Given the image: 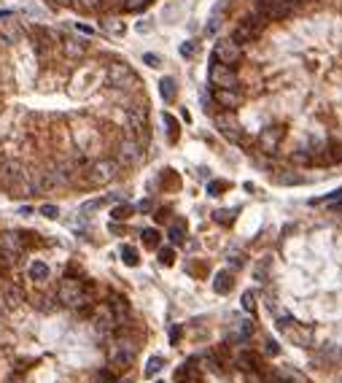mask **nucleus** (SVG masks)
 <instances>
[{"label":"nucleus","instance_id":"1","mask_svg":"<svg viewBox=\"0 0 342 383\" xmlns=\"http://www.w3.org/2000/svg\"><path fill=\"white\" fill-rule=\"evenodd\" d=\"M57 300L62 305H68V308H84V305L89 302L87 297V286L75 278H65L60 283V289H57Z\"/></svg>","mask_w":342,"mask_h":383},{"label":"nucleus","instance_id":"2","mask_svg":"<svg viewBox=\"0 0 342 383\" xmlns=\"http://www.w3.org/2000/svg\"><path fill=\"white\" fill-rule=\"evenodd\" d=\"M264 25H267V16H256V14H248V16H245L243 19V22L240 25H237V30H234V41L237 43H253L256 41V38H259L261 35V30H264Z\"/></svg>","mask_w":342,"mask_h":383},{"label":"nucleus","instance_id":"3","mask_svg":"<svg viewBox=\"0 0 342 383\" xmlns=\"http://www.w3.org/2000/svg\"><path fill=\"white\" fill-rule=\"evenodd\" d=\"M240 57H243V46L237 43L234 38H221L213 49V60L221 62V65H229V68H234V65L240 62Z\"/></svg>","mask_w":342,"mask_h":383},{"label":"nucleus","instance_id":"4","mask_svg":"<svg viewBox=\"0 0 342 383\" xmlns=\"http://www.w3.org/2000/svg\"><path fill=\"white\" fill-rule=\"evenodd\" d=\"M108 84L113 89H132L138 84V76L132 73L127 62H113L108 68Z\"/></svg>","mask_w":342,"mask_h":383},{"label":"nucleus","instance_id":"5","mask_svg":"<svg viewBox=\"0 0 342 383\" xmlns=\"http://www.w3.org/2000/svg\"><path fill=\"white\" fill-rule=\"evenodd\" d=\"M116 176H119V162L116 159H100V162H94L92 170H89V184L106 186Z\"/></svg>","mask_w":342,"mask_h":383},{"label":"nucleus","instance_id":"6","mask_svg":"<svg viewBox=\"0 0 342 383\" xmlns=\"http://www.w3.org/2000/svg\"><path fill=\"white\" fill-rule=\"evenodd\" d=\"M135 353H138L135 343L127 340V338H121V340H116V343L111 346L108 359H111V365H113V367H129V365H132V359H135Z\"/></svg>","mask_w":342,"mask_h":383},{"label":"nucleus","instance_id":"7","mask_svg":"<svg viewBox=\"0 0 342 383\" xmlns=\"http://www.w3.org/2000/svg\"><path fill=\"white\" fill-rule=\"evenodd\" d=\"M207 79H211V84H213L216 89H234V87H237V73H234V68H229V65H221V62H213V65H211Z\"/></svg>","mask_w":342,"mask_h":383},{"label":"nucleus","instance_id":"8","mask_svg":"<svg viewBox=\"0 0 342 383\" xmlns=\"http://www.w3.org/2000/svg\"><path fill=\"white\" fill-rule=\"evenodd\" d=\"M24 176H27V173L22 170V165H19L16 159L6 157V154H0V184L8 186V189H14V186H16Z\"/></svg>","mask_w":342,"mask_h":383},{"label":"nucleus","instance_id":"9","mask_svg":"<svg viewBox=\"0 0 342 383\" xmlns=\"http://www.w3.org/2000/svg\"><path fill=\"white\" fill-rule=\"evenodd\" d=\"M22 251H24V237L19 232H3L0 235V256H3V262H14Z\"/></svg>","mask_w":342,"mask_h":383},{"label":"nucleus","instance_id":"10","mask_svg":"<svg viewBox=\"0 0 342 383\" xmlns=\"http://www.w3.org/2000/svg\"><path fill=\"white\" fill-rule=\"evenodd\" d=\"M140 159H143V149H140V143L138 140H121V146L116 151V162H119V165L132 167V165H138Z\"/></svg>","mask_w":342,"mask_h":383},{"label":"nucleus","instance_id":"11","mask_svg":"<svg viewBox=\"0 0 342 383\" xmlns=\"http://www.w3.org/2000/svg\"><path fill=\"white\" fill-rule=\"evenodd\" d=\"M216 130L221 132L226 140H232V143L240 140V124H237V119L232 116V113H218L216 116Z\"/></svg>","mask_w":342,"mask_h":383},{"label":"nucleus","instance_id":"12","mask_svg":"<svg viewBox=\"0 0 342 383\" xmlns=\"http://www.w3.org/2000/svg\"><path fill=\"white\" fill-rule=\"evenodd\" d=\"M283 140V127H264L261 135H259V149L272 154L275 149H278V143Z\"/></svg>","mask_w":342,"mask_h":383},{"label":"nucleus","instance_id":"13","mask_svg":"<svg viewBox=\"0 0 342 383\" xmlns=\"http://www.w3.org/2000/svg\"><path fill=\"white\" fill-rule=\"evenodd\" d=\"M146 116H148L146 105H135V108H129V111H127L129 130H132V132H138V135H143V138H146Z\"/></svg>","mask_w":342,"mask_h":383},{"label":"nucleus","instance_id":"14","mask_svg":"<svg viewBox=\"0 0 342 383\" xmlns=\"http://www.w3.org/2000/svg\"><path fill=\"white\" fill-rule=\"evenodd\" d=\"M62 49H65V54H68V57H73V60H78V57H84V54H87L89 43L84 41V38H78V35H70V38H65V41H62Z\"/></svg>","mask_w":342,"mask_h":383},{"label":"nucleus","instance_id":"15","mask_svg":"<svg viewBox=\"0 0 342 383\" xmlns=\"http://www.w3.org/2000/svg\"><path fill=\"white\" fill-rule=\"evenodd\" d=\"M0 38L8 43H16L19 38H22V27H19V22H14L11 16L8 19H0Z\"/></svg>","mask_w":342,"mask_h":383},{"label":"nucleus","instance_id":"16","mask_svg":"<svg viewBox=\"0 0 342 383\" xmlns=\"http://www.w3.org/2000/svg\"><path fill=\"white\" fill-rule=\"evenodd\" d=\"M318 362L321 365H337V362H342V348L337 343H324L318 351Z\"/></svg>","mask_w":342,"mask_h":383},{"label":"nucleus","instance_id":"17","mask_svg":"<svg viewBox=\"0 0 342 383\" xmlns=\"http://www.w3.org/2000/svg\"><path fill=\"white\" fill-rule=\"evenodd\" d=\"M283 329L291 334L297 346H302V348L312 346V329H310V327H299V324H294V327H283Z\"/></svg>","mask_w":342,"mask_h":383},{"label":"nucleus","instance_id":"18","mask_svg":"<svg viewBox=\"0 0 342 383\" xmlns=\"http://www.w3.org/2000/svg\"><path fill=\"white\" fill-rule=\"evenodd\" d=\"M216 100L224 105V108H237V105L243 103V94H240V89H216Z\"/></svg>","mask_w":342,"mask_h":383},{"label":"nucleus","instance_id":"19","mask_svg":"<svg viewBox=\"0 0 342 383\" xmlns=\"http://www.w3.org/2000/svg\"><path fill=\"white\" fill-rule=\"evenodd\" d=\"M19 300H22V292H19L16 286L6 283V286H3V292H0V305H3V308H16Z\"/></svg>","mask_w":342,"mask_h":383},{"label":"nucleus","instance_id":"20","mask_svg":"<svg viewBox=\"0 0 342 383\" xmlns=\"http://www.w3.org/2000/svg\"><path fill=\"white\" fill-rule=\"evenodd\" d=\"M251 334H253V321H237L234 324V332L229 334V340L243 343V340H248Z\"/></svg>","mask_w":342,"mask_h":383},{"label":"nucleus","instance_id":"21","mask_svg":"<svg viewBox=\"0 0 342 383\" xmlns=\"http://www.w3.org/2000/svg\"><path fill=\"white\" fill-rule=\"evenodd\" d=\"M232 283H234L232 281V273L224 270V273H218L216 278H213V292L216 294H229L232 292Z\"/></svg>","mask_w":342,"mask_h":383},{"label":"nucleus","instance_id":"22","mask_svg":"<svg viewBox=\"0 0 342 383\" xmlns=\"http://www.w3.org/2000/svg\"><path fill=\"white\" fill-rule=\"evenodd\" d=\"M159 94H162L165 103H173L175 94H178V87H175V79H162L159 81Z\"/></svg>","mask_w":342,"mask_h":383},{"label":"nucleus","instance_id":"23","mask_svg":"<svg viewBox=\"0 0 342 383\" xmlns=\"http://www.w3.org/2000/svg\"><path fill=\"white\" fill-rule=\"evenodd\" d=\"M275 181H278V184H283V186H291V184H305V178H302L299 173H294V170H280Z\"/></svg>","mask_w":342,"mask_h":383},{"label":"nucleus","instance_id":"24","mask_svg":"<svg viewBox=\"0 0 342 383\" xmlns=\"http://www.w3.org/2000/svg\"><path fill=\"white\" fill-rule=\"evenodd\" d=\"M30 278L38 281V283L46 281V278H49V265H46V262H33L30 265Z\"/></svg>","mask_w":342,"mask_h":383},{"label":"nucleus","instance_id":"25","mask_svg":"<svg viewBox=\"0 0 342 383\" xmlns=\"http://www.w3.org/2000/svg\"><path fill=\"white\" fill-rule=\"evenodd\" d=\"M221 8H224V6H218L216 11L211 14V22L205 25V35H216V33H218V27H221V22H224V19H221Z\"/></svg>","mask_w":342,"mask_h":383},{"label":"nucleus","instance_id":"26","mask_svg":"<svg viewBox=\"0 0 342 383\" xmlns=\"http://www.w3.org/2000/svg\"><path fill=\"white\" fill-rule=\"evenodd\" d=\"M102 30L111 35H124V22L121 19H102Z\"/></svg>","mask_w":342,"mask_h":383},{"label":"nucleus","instance_id":"27","mask_svg":"<svg viewBox=\"0 0 342 383\" xmlns=\"http://www.w3.org/2000/svg\"><path fill=\"white\" fill-rule=\"evenodd\" d=\"M121 262H124L127 267H138V251L132 246H121Z\"/></svg>","mask_w":342,"mask_h":383},{"label":"nucleus","instance_id":"28","mask_svg":"<svg viewBox=\"0 0 342 383\" xmlns=\"http://www.w3.org/2000/svg\"><path fill=\"white\" fill-rule=\"evenodd\" d=\"M162 367H165V359H162V356H151V359L146 362V370H143V372H146V378H154Z\"/></svg>","mask_w":342,"mask_h":383},{"label":"nucleus","instance_id":"29","mask_svg":"<svg viewBox=\"0 0 342 383\" xmlns=\"http://www.w3.org/2000/svg\"><path fill=\"white\" fill-rule=\"evenodd\" d=\"M140 237H143V246H148V248H159V232H156L154 227L143 229V232H140Z\"/></svg>","mask_w":342,"mask_h":383},{"label":"nucleus","instance_id":"30","mask_svg":"<svg viewBox=\"0 0 342 383\" xmlns=\"http://www.w3.org/2000/svg\"><path fill=\"white\" fill-rule=\"evenodd\" d=\"M162 122L167 124V135H170V140H178V122H175V116H173V113H165V116H162Z\"/></svg>","mask_w":342,"mask_h":383},{"label":"nucleus","instance_id":"31","mask_svg":"<svg viewBox=\"0 0 342 383\" xmlns=\"http://www.w3.org/2000/svg\"><path fill=\"white\" fill-rule=\"evenodd\" d=\"M132 210H135L132 205H116V208L111 210V216L116 219V222H124V219H129V216H132Z\"/></svg>","mask_w":342,"mask_h":383},{"label":"nucleus","instance_id":"32","mask_svg":"<svg viewBox=\"0 0 342 383\" xmlns=\"http://www.w3.org/2000/svg\"><path fill=\"white\" fill-rule=\"evenodd\" d=\"M237 362H240V367H245V370H256V367H259V359H256L253 356V353H248V351H245V353H240V356H237Z\"/></svg>","mask_w":342,"mask_h":383},{"label":"nucleus","instance_id":"33","mask_svg":"<svg viewBox=\"0 0 342 383\" xmlns=\"http://www.w3.org/2000/svg\"><path fill=\"white\" fill-rule=\"evenodd\" d=\"M183 222H173V227H170V241H173V243H180V241H183Z\"/></svg>","mask_w":342,"mask_h":383},{"label":"nucleus","instance_id":"34","mask_svg":"<svg viewBox=\"0 0 342 383\" xmlns=\"http://www.w3.org/2000/svg\"><path fill=\"white\" fill-rule=\"evenodd\" d=\"M197 52H199L197 41H183L180 43V57H197Z\"/></svg>","mask_w":342,"mask_h":383},{"label":"nucleus","instance_id":"35","mask_svg":"<svg viewBox=\"0 0 342 383\" xmlns=\"http://www.w3.org/2000/svg\"><path fill=\"white\" fill-rule=\"evenodd\" d=\"M78 8H84V11H94V8H100L102 6V0H73Z\"/></svg>","mask_w":342,"mask_h":383},{"label":"nucleus","instance_id":"36","mask_svg":"<svg viewBox=\"0 0 342 383\" xmlns=\"http://www.w3.org/2000/svg\"><path fill=\"white\" fill-rule=\"evenodd\" d=\"M224 189H226V184H224V181H211V184H207V192H211L213 197L224 195Z\"/></svg>","mask_w":342,"mask_h":383},{"label":"nucleus","instance_id":"37","mask_svg":"<svg viewBox=\"0 0 342 383\" xmlns=\"http://www.w3.org/2000/svg\"><path fill=\"white\" fill-rule=\"evenodd\" d=\"M243 308H245V310H253V308H256V294H253V292H245V294H243Z\"/></svg>","mask_w":342,"mask_h":383},{"label":"nucleus","instance_id":"38","mask_svg":"<svg viewBox=\"0 0 342 383\" xmlns=\"http://www.w3.org/2000/svg\"><path fill=\"white\" fill-rule=\"evenodd\" d=\"M173 248H159V262L162 265H173Z\"/></svg>","mask_w":342,"mask_h":383},{"label":"nucleus","instance_id":"39","mask_svg":"<svg viewBox=\"0 0 342 383\" xmlns=\"http://www.w3.org/2000/svg\"><path fill=\"white\" fill-rule=\"evenodd\" d=\"M102 203H106V200H89V203H84V205H81V213L87 216L89 210H97V208H100Z\"/></svg>","mask_w":342,"mask_h":383},{"label":"nucleus","instance_id":"40","mask_svg":"<svg viewBox=\"0 0 342 383\" xmlns=\"http://www.w3.org/2000/svg\"><path fill=\"white\" fill-rule=\"evenodd\" d=\"M41 213L46 219H57V216H60V208H57V205H41Z\"/></svg>","mask_w":342,"mask_h":383},{"label":"nucleus","instance_id":"41","mask_svg":"<svg viewBox=\"0 0 342 383\" xmlns=\"http://www.w3.org/2000/svg\"><path fill=\"white\" fill-rule=\"evenodd\" d=\"M143 62L148 65V68H159V65H162V62H159V57H156V54H151V52H148V54H143Z\"/></svg>","mask_w":342,"mask_h":383},{"label":"nucleus","instance_id":"42","mask_svg":"<svg viewBox=\"0 0 342 383\" xmlns=\"http://www.w3.org/2000/svg\"><path fill=\"white\" fill-rule=\"evenodd\" d=\"M146 3H148V0H124V6L129 8V11H140Z\"/></svg>","mask_w":342,"mask_h":383},{"label":"nucleus","instance_id":"43","mask_svg":"<svg viewBox=\"0 0 342 383\" xmlns=\"http://www.w3.org/2000/svg\"><path fill=\"white\" fill-rule=\"evenodd\" d=\"M256 278H259V281H267V262H261V265H256Z\"/></svg>","mask_w":342,"mask_h":383},{"label":"nucleus","instance_id":"44","mask_svg":"<svg viewBox=\"0 0 342 383\" xmlns=\"http://www.w3.org/2000/svg\"><path fill=\"white\" fill-rule=\"evenodd\" d=\"M234 213H229V210H216V222H232Z\"/></svg>","mask_w":342,"mask_h":383},{"label":"nucleus","instance_id":"45","mask_svg":"<svg viewBox=\"0 0 342 383\" xmlns=\"http://www.w3.org/2000/svg\"><path fill=\"white\" fill-rule=\"evenodd\" d=\"M267 353H272V356H278V353H280V346H278L275 340H267Z\"/></svg>","mask_w":342,"mask_h":383},{"label":"nucleus","instance_id":"46","mask_svg":"<svg viewBox=\"0 0 342 383\" xmlns=\"http://www.w3.org/2000/svg\"><path fill=\"white\" fill-rule=\"evenodd\" d=\"M151 27H154L151 22H138V27H135V30H138V33H151Z\"/></svg>","mask_w":342,"mask_h":383},{"label":"nucleus","instance_id":"47","mask_svg":"<svg viewBox=\"0 0 342 383\" xmlns=\"http://www.w3.org/2000/svg\"><path fill=\"white\" fill-rule=\"evenodd\" d=\"M151 208H154V203H151V200H143V203L138 205V210H143V213H146V210H151Z\"/></svg>","mask_w":342,"mask_h":383},{"label":"nucleus","instance_id":"48","mask_svg":"<svg viewBox=\"0 0 342 383\" xmlns=\"http://www.w3.org/2000/svg\"><path fill=\"white\" fill-rule=\"evenodd\" d=\"M178 338H180V327H173V329H170V340L178 343Z\"/></svg>","mask_w":342,"mask_h":383},{"label":"nucleus","instance_id":"49","mask_svg":"<svg viewBox=\"0 0 342 383\" xmlns=\"http://www.w3.org/2000/svg\"><path fill=\"white\" fill-rule=\"evenodd\" d=\"M100 383H113V375L106 370V372H100Z\"/></svg>","mask_w":342,"mask_h":383},{"label":"nucleus","instance_id":"50","mask_svg":"<svg viewBox=\"0 0 342 383\" xmlns=\"http://www.w3.org/2000/svg\"><path fill=\"white\" fill-rule=\"evenodd\" d=\"M78 33H84V35H92L94 30H92V27H87V25H78Z\"/></svg>","mask_w":342,"mask_h":383},{"label":"nucleus","instance_id":"51","mask_svg":"<svg viewBox=\"0 0 342 383\" xmlns=\"http://www.w3.org/2000/svg\"><path fill=\"white\" fill-rule=\"evenodd\" d=\"M119 0H102V6H116Z\"/></svg>","mask_w":342,"mask_h":383},{"label":"nucleus","instance_id":"52","mask_svg":"<svg viewBox=\"0 0 342 383\" xmlns=\"http://www.w3.org/2000/svg\"><path fill=\"white\" fill-rule=\"evenodd\" d=\"M57 3H60V6H70L73 0H57Z\"/></svg>","mask_w":342,"mask_h":383},{"label":"nucleus","instance_id":"53","mask_svg":"<svg viewBox=\"0 0 342 383\" xmlns=\"http://www.w3.org/2000/svg\"><path fill=\"white\" fill-rule=\"evenodd\" d=\"M331 208H334V210H342V200H339V203H334V205H331Z\"/></svg>","mask_w":342,"mask_h":383},{"label":"nucleus","instance_id":"54","mask_svg":"<svg viewBox=\"0 0 342 383\" xmlns=\"http://www.w3.org/2000/svg\"><path fill=\"white\" fill-rule=\"evenodd\" d=\"M119 383H135V380H132V378H124V380H119Z\"/></svg>","mask_w":342,"mask_h":383},{"label":"nucleus","instance_id":"55","mask_svg":"<svg viewBox=\"0 0 342 383\" xmlns=\"http://www.w3.org/2000/svg\"><path fill=\"white\" fill-rule=\"evenodd\" d=\"M156 383H162V380H156Z\"/></svg>","mask_w":342,"mask_h":383}]
</instances>
